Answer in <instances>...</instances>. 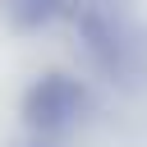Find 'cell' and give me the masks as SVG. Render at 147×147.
<instances>
[{
  "label": "cell",
  "mask_w": 147,
  "mask_h": 147,
  "mask_svg": "<svg viewBox=\"0 0 147 147\" xmlns=\"http://www.w3.org/2000/svg\"><path fill=\"white\" fill-rule=\"evenodd\" d=\"M64 14L74 18L87 60L106 78H129L142 69V37H138L124 0H69Z\"/></svg>",
  "instance_id": "6da1fadb"
},
{
  "label": "cell",
  "mask_w": 147,
  "mask_h": 147,
  "mask_svg": "<svg viewBox=\"0 0 147 147\" xmlns=\"http://www.w3.org/2000/svg\"><path fill=\"white\" fill-rule=\"evenodd\" d=\"M92 110V96H87V83L64 74V69H51L41 74L37 83H28L23 92V124L41 138H55V133H69L87 119Z\"/></svg>",
  "instance_id": "7a4b0ae2"
},
{
  "label": "cell",
  "mask_w": 147,
  "mask_h": 147,
  "mask_svg": "<svg viewBox=\"0 0 147 147\" xmlns=\"http://www.w3.org/2000/svg\"><path fill=\"white\" fill-rule=\"evenodd\" d=\"M69 0H5V14L18 32H37V28H51L55 18H64Z\"/></svg>",
  "instance_id": "3957f363"
},
{
  "label": "cell",
  "mask_w": 147,
  "mask_h": 147,
  "mask_svg": "<svg viewBox=\"0 0 147 147\" xmlns=\"http://www.w3.org/2000/svg\"><path fill=\"white\" fill-rule=\"evenodd\" d=\"M32 147H46V142H32Z\"/></svg>",
  "instance_id": "277c9868"
}]
</instances>
